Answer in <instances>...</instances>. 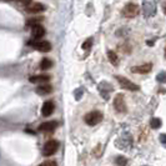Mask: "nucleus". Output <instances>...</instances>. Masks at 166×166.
Masks as SVG:
<instances>
[{
    "instance_id": "obj_23",
    "label": "nucleus",
    "mask_w": 166,
    "mask_h": 166,
    "mask_svg": "<svg viewBox=\"0 0 166 166\" xmlns=\"http://www.w3.org/2000/svg\"><path fill=\"white\" fill-rule=\"evenodd\" d=\"M160 141L162 144H166V134H161L160 135Z\"/></svg>"
},
{
    "instance_id": "obj_5",
    "label": "nucleus",
    "mask_w": 166,
    "mask_h": 166,
    "mask_svg": "<svg viewBox=\"0 0 166 166\" xmlns=\"http://www.w3.org/2000/svg\"><path fill=\"white\" fill-rule=\"evenodd\" d=\"M114 108L118 113H126V103L122 94H118L114 99Z\"/></svg>"
},
{
    "instance_id": "obj_22",
    "label": "nucleus",
    "mask_w": 166,
    "mask_h": 166,
    "mask_svg": "<svg viewBox=\"0 0 166 166\" xmlns=\"http://www.w3.org/2000/svg\"><path fill=\"white\" fill-rule=\"evenodd\" d=\"M16 2L20 3V4H23V5H25V7H28V5L31 4V0H16Z\"/></svg>"
},
{
    "instance_id": "obj_10",
    "label": "nucleus",
    "mask_w": 166,
    "mask_h": 166,
    "mask_svg": "<svg viewBox=\"0 0 166 166\" xmlns=\"http://www.w3.org/2000/svg\"><path fill=\"white\" fill-rule=\"evenodd\" d=\"M56 127H58L56 121H46V122H44L39 126V131H41V132H53Z\"/></svg>"
},
{
    "instance_id": "obj_17",
    "label": "nucleus",
    "mask_w": 166,
    "mask_h": 166,
    "mask_svg": "<svg viewBox=\"0 0 166 166\" xmlns=\"http://www.w3.org/2000/svg\"><path fill=\"white\" fill-rule=\"evenodd\" d=\"M161 120L159 119V118H154L152 120H151V127L152 129H159L160 126H161Z\"/></svg>"
},
{
    "instance_id": "obj_11",
    "label": "nucleus",
    "mask_w": 166,
    "mask_h": 166,
    "mask_svg": "<svg viewBox=\"0 0 166 166\" xmlns=\"http://www.w3.org/2000/svg\"><path fill=\"white\" fill-rule=\"evenodd\" d=\"M45 10V5H43L41 3H31L30 5L26 7V12L31 13V14H38V13H43Z\"/></svg>"
},
{
    "instance_id": "obj_15",
    "label": "nucleus",
    "mask_w": 166,
    "mask_h": 166,
    "mask_svg": "<svg viewBox=\"0 0 166 166\" xmlns=\"http://www.w3.org/2000/svg\"><path fill=\"white\" fill-rule=\"evenodd\" d=\"M53 66V61L50 60V59H48V58H44L43 60H41V62H40V67L43 69V70H48V69H50Z\"/></svg>"
},
{
    "instance_id": "obj_1",
    "label": "nucleus",
    "mask_w": 166,
    "mask_h": 166,
    "mask_svg": "<svg viewBox=\"0 0 166 166\" xmlns=\"http://www.w3.org/2000/svg\"><path fill=\"white\" fill-rule=\"evenodd\" d=\"M103 119H104V115H103L100 111H98V110L88 113V114L85 115V118H84L85 122H86L89 126H95V125H98L99 122L103 121Z\"/></svg>"
},
{
    "instance_id": "obj_8",
    "label": "nucleus",
    "mask_w": 166,
    "mask_h": 166,
    "mask_svg": "<svg viewBox=\"0 0 166 166\" xmlns=\"http://www.w3.org/2000/svg\"><path fill=\"white\" fill-rule=\"evenodd\" d=\"M54 109H55V105H54V103H53L51 100L45 101L44 105H43V108H41V114H43V116H45V118L50 116V115L54 113Z\"/></svg>"
},
{
    "instance_id": "obj_13",
    "label": "nucleus",
    "mask_w": 166,
    "mask_h": 166,
    "mask_svg": "<svg viewBox=\"0 0 166 166\" xmlns=\"http://www.w3.org/2000/svg\"><path fill=\"white\" fill-rule=\"evenodd\" d=\"M36 94H39V95H48V94H50L51 91H53V88H51V85H49V84H41V85H39L38 88H36Z\"/></svg>"
},
{
    "instance_id": "obj_25",
    "label": "nucleus",
    "mask_w": 166,
    "mask_h": 166,
    "mask_svg": "<svg viewBox=\"0 0 166 166\" xmlns=\"http://www.w3.org/2000/svg\"><path fill=\"white\" fill-rule=\"evenodd\" d=\"M165 56H166V49H165Z\"/></svg>"
},
{
    "instance_id": "obj_16",
    "label": "nucleus",
    "mask_w": 166,
    "mask_h": 166,
    "mask_svg": "<svg viewBox=\"0 0 166 166\" xmlns=\"http://www.w3.org/2000/svg\"><path fill=\"white\" fill-rule=\"evenodd\" d=\"M91 45H93V38H89V39H86L84 41V44L81 45V48L84 49V50H89L91 48Z\"/></svg>"
},
{
    "instance_id": "obj_4",
    "label": "nucleus",
    "mask_w": 166,
    "mask_h": 166,
    "mask_svg": "<svg viewBox=\"0 0 166 166\" xmlns=\"http://www.w3.org/2000/svg\"><path fill=\"white\" fill-rule=\"evenodd\" d=\"M137 14H139V7H137L136 4H134V3L126 4V5L124 7V9H122V15H124L125 18L132 19V18H135Z\"/></svg>"
},
{
    "instance_id": "obj_7",
    "label": "nucleus",
    "mask_w": 166,
    "mask_h": 166,
    "mask_svg": "<svg viewBox=\"0 0 166 166\" xmlns=\"http://www.w3.org/2000/svg\"><path fill=\"white\" fill-rule=\"evenodd\" d=\"M151 69H152V64L151 62H145V64L131 67V71L135 72V74H147V72L151 71Z\"/></svg>"
},
{
    "instance_id": "obj_18",
    "label": "nucleus",
    "mask_w": 166,
    "mask_h": 166,
    "mask_svg": "<svg viewBox=\"0 0 166 166\" xmlns=\"http://www.w3.org/2000/svg\"><path fill=\"white\" fill-rule=\"evenodd\" d=\"M115 162H116V165H119V166H125V165L127 164V160H126V157H124V156H118L116 160H115Z\"/></svg>"
},
{
    "instance_id": "obj_24",
    "label": "nucleus",
    "mask_w": 166,
    "mask_h": 166,
    "mask_svg": "<svg viewBox=\"0 0 166 166\" xmlns=\"http://www.w3.org/2000/svg\"><path fill=\"white\" fill-rule=\"evenodd\" d=\"M162 9H164V13L166 14V0H165V3H162Z\"/></svg>"
},
{
    "instance_id": "obj_19",
    "label": "nucleus",
    "mask_w": 166,
    "mask_h": 166,
    "mask_svg": "<svg viewBox=\"0 0 166 166\" xmlns=\"http://www.w3.org/2000/svg\"><path fill=\"white\" fill-rule=\"evenodd\" d=\"M156 80H157L159 82H161V84L166 82V72H160V74L156 76Z\"/></svg>"
},
{
    "instance_id": "obj_14",
    "label": "nucleus",
    "mask_w": 166,
    "mask_h": 166,
    "mask_svg": "<svg viewBox=\"0 0 166 166\" xmlns=\"http://www.w3.org/2000/svg\"><path fill=\"white\" fill-rule=\"evenodd\" d=\"M108 58H109V60H110V62L113 64V65H118L119 64V58H118V54L115 53V51H113V50H109L108 51Z\"/></svg>"
},
{
    "instance_id": "obj_6",
    "label": "nucleus",
    "mask_w": 166,
    "mask_h": 166,
    "mask_svg": "<svg viewBox=\"0 0 166 166\" xmlns=\"http://www.w3.org/2000/svg\"><path fill=\"white\" fill-rule=\"evenodd\" d=\"M31 46H34L36 50L46 53L51 49V44L46 40H38V41H31Z\"/></svg>"
},
{
    "instance_id": "obj_2",
    "label": "nucleus",
    "mask_w": 166,
    "mask_h": 166,
    "mask_svg": "<svg viewBox=\"0 0 166 166\" xmlns=\"http://www.w3.org/2000/svg\"><path fill=\"white\" fill-rule=\"evenodd\" d=\"M116 80H118V82H119V85L122 88V89H126V90H129V91H137V90H140V86L139 85H136L135 82H132L131 80H129L127 77H125V76H116Z\"/></svg>"
},
{
    "instance_id": "obj_12",
    "label": "nucleus",
    "mask_w": 166,
    "mask_h": 166,
    "mask_svg": "<svg viewBox=\"0 0 166 166\" xmlns=\"http://www.w3.org/2000/svg\"><path fill=\"white\" fill-rule=\"evenodd\" d=\"M31 34H33V38L34 39H41L44 35H45V29L39 24V25H35L33 26L31 29Z\"/></svg>"
},
{
    "instance_id": "obj_9",
    "label": "nucleus",
    "mask_w": 166,
    "mask_h": 166,
    "mask_svg": "<svg viewBox=\"0 0 166 166\" xmlns=\"http://www.w3.org/2000/svg\"><path fill=\"white\" fill-rule=\"evenodd\" d=\"M29 81L33 84H48L50 81V76L49 75H34L31 77H29Z\"/></svg>"
},
{
    "instance_id": "obj_20",
    "label": "nucleus",
    "mask_w": 166,
    "mask_h": 166,
    "mask_svg": "<svg viewBox=\"0 0 166 166\" xmlns=\"http://www.w3.org/2000/svg\"><path fill=\"white\" fill-rule=\"evenodd\" d=\"M41 18H36V19H29L28 20V25H31V26H35V25H39Z\"/></svg>"
},
{
    "instance_id": "obj_3",
    "label": "nucleus",
    "mask_w": 166,
    "mask_h": 166,
    "mask_svg": "<svg viewBox=\"0 0 166 166\" xmlns=\"http://www.w3.org/2000/svg\"><path fill=\"white\" fill-rule=\"evenodd\" d=\"M59 149V141L58 140H49L43 149V155L44 156H51L54 155Z\"/></svg>"
},
{
    "instance_id": "obj_21",
    "label": "nucleus",
    "mask_w": 166,
    "mask_h": 166,
    "mask_svg": "<svg viewBox=\"0 0 166 166\" xmlns=\"http://www.w3.org/2000/svg\"><path fill=\"white\" fill-rule=\"evenodd\" d=\"M39 166H58V164L54 160H48V161H44L43 164H40Z\"/></svg>"
}]
</instances>
